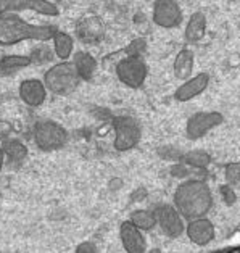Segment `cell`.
<instances>
[{
    "label": "cell",
    "mask_w": 240,
    "mask_h": 253,
    "mask_svg": "<svg viewBox=\"0 0 240 253\" xmlns=\"http://www.w3.org/2000/svg\"><path fill=\"white\" fill-rule=\"evenodd\" d=\"M210 84V75L208 73H199L192 78H189L187 81H184L179 87L174 92V98L177 102H189L195 98L197 95H200L201 92H205V89Z\"/></svg>",
    "instance_id": "cell-14"
},
{
    "label": "cell",
    "mask_w": 240,
    "mask_h": 253,
    "mask_svg": "<svg viewBox=\"0 0 240 253\" xmlns=\"http://www.w3.org/2000/svg\"><path fill=\"white\" fill-rule=\"evenodd\" d=\"M120 237L121 244L127 253H145L147 252V239L142 231L131 221H124L120 226Z\"/></svg>",
    "instance_id": "cell-13"
},
{
    "label": "cell",
    "mask_w": 240,
    "mask_h": 253,
    "mask_svg": "<svg viewBox=\"0 0 240 253\" xmlns=\"http://www.w3.org/2000/svg\"><path fill=\"white\" fill-rule=\"evenodd\" d=\"M145 39H135L131 42V45L127 47V53L129 55H135V57H140V53L145 50Z\"/></svg>",
    "instance_id": "cell-26"
},
{
    "label": "cell",
    "mask_w": 240,
    "mask_h": 253,
    "mask_svg": "<svg viewBox=\"0 0 240 253\" xmlns=\"http://www.w3.org/2000/svg\"><path fill=\"white\" fill-rule=\"evenodd\" d=\"M0 253H2V252H0Z\"/></svg>",
    "instance_id": "cell-30"
},
{
    "label": "cell",
    "mask_w": 240,
    "mask_h": 253,
    "mask_svg": "<svg viewBox=\"0 0 240 253\" xmlns=\"http://www.w3.org/2000/svg\"><path fill=\"white\" fill-rule=\"evenodd\" d=\"M181 162L186 166H189V168L205 169L211 163V157L203 150H190L187 153H182Z\"/></svg>",
    "instance_id": "cell-23"
},
{
    "label": "cell",
    "mask_w": 240,
    "mask_h": 253,
    "mask_svg": "<svg viewBox=\"0 0 240 253\" xmlns=\"http://www.w3.org/2000/svg\"><path fill=\"white\" fill-rule=\"evenodd\" d=\"M58 33L55 26H38L29 24L15 13L0 15V45H13L23 41L45 42L53 39Z\"/></svg>",
    "instance_id": "cell-2"
},
{
    "label": "cell",
    "mask_w": 240,
    "mask_h": 253,
    "mask_svg": "<svg viewBox=\"0 0 240 253\" xmlns=\"http://www.w3.org/2000/svg\"><path fill=\"white\" fill-rule=\"evenodd\" d=\"M173 205L186 219L203 218L213 208V194L208 184L201 179H189L177 186Z\"/></svg>",
    "instance_id": "cell-1"
},
{
    "label": "cell",
    "mask_w": 240,
    "mask_h": 253,
    "mask_svg": "<svg viewBox=\"0 0 240 253\" xmlns=\"http://www.w3.org/2000/svg\"><path fill=\"white\" fill-rule=\"evenodd\" d=\"M221 194H223V199H224V202L227 203V205H234V203H236V200H237L236 192H234L229 186L221 187Z\"/></svg>",
    "instance_id": "cell-27"
},
{
    "label": "cell",
    "mask_w": 240,
    "mask_h": 253,
    "mask_svg": "<svg viewBox=\"0 0 240 253\" xmlns=\"http://www.w3.org/2000/svg\"><path fill=\"white\" fill-rule=\"evenodd\" d=\"M73 63H75L76 70L79 73V76L84 81H90L92 78L95 75V70H97V60L92 57L90 53L87 52H78L75 55V60H73Z\"/></svg>",
    "instance_id": "cell-18"
},
{
    "label": "cell",
    "mask_w": 240,
    "mask_h": 253,
    "mask_svg": "<svg viewBox=\"0 0 240 253\" xmlns=\"http://www.w3.org/2000/svg\"><path fill=\"white\" fill-rule=\"evenodd\" d=\"M53 53H55V50H52L48 45L40 44V45H38L34 48L29 58H31L33 63H47V61L53 60Z\"/></svg>",
    "instance_id": "cell-24"
},
{
    "label": "cell",
    "mask_w": 240,
    "mask_h": 253,
    "mask_svg": "<svg viewBox=\"0 0 240 253\" xmlns=\"http://www.w3.org/2000/svg\"><path fill=\"white\" fill-rule=\"evenodd\" d=\"M226 181L229 186L240 182V163H229L226 166Z\"/></svg>",
    "instance_id": "cell-25"
},
{
    "label": "cell",
    "mask_w": 240,
    "mask_h": 253,
    "mask_svg": "<svg viewBox=\"0 0 240 253\" xmlns=\"http://www.w3.org/2000/svg\"><path fill=\"white\" fill-rule=\"evenodd\" d=\"M34 142L44 152L60 150L66 145L68 132L58 123L50 120H42L34 126Z\"/></svg>",
    "instance_id": "cell-4"
},
{
    "label": "cell",
    "mask_w": 240,
    "mask_h": 253,
    "mask_svg": "<svg viewBox=\"0 0 240 253\" xmlns=\"http://www.w3.org/2000/svg\"><path fill=\"white\" fill-rule=\"evenodd\" d=\"M3 162H5V153L2 150V147H0V171L3 168Z\"/></svg>",
    "instance_id": "cell-29"
},
{
    "label": "cell",
    "mask_w": 240,
    "mask_h": 253,
    "mask_svg": "<svg viewBox=\"0 0 240 253\" xmlns=\"http://www.w3.org/2000/svg\"><path fill=\"white\" fill-rule=\"evenodd\" d=\"M2 150L5 153V158H8V162L13 165H20L21 162H24V158L28 157L26 145L21 144V142L16 139L5 140L2 145Z\"/></svg>",
    "instance_id": "cell-20"
},
{
    "label": "cell",
    "mask_w": 240,
    "mask_h": 253,
    "mask_svg": "<svg viewBox=\"0 0 240 253\" xmlns=\"http://www.w3.org/2000/svg\"><path fill=\"white\" fill-rule=\"evenodd\" d=\"M223 121H224V116L221 115L219 112H200V113H195L187 120V126H186L187 137L190 140L201 139L203 135L210 132L213 127L219 126Z\"/></svg>",
    "instance_id": "cell-9"
},
{
    "label": "cell",
    "mask_w": 240,
    "mask_h": 253,
    "mask_svg": "<svg viewBox=\"0 0 240 253\" xmlns=\"http://www.w3.org/2000/svg\"><path fill=\"white\" fill-rule=\"evenodd\" d=\"M76 253H97V247L92 242H82L76 249Z\"/></svg>",
    "instance_id": "cell-28"
},
{
    "label": "cell",
    "mask_w": 240,
    "mask_h": 253,
    "mask_svg": "<svg viewBox=\"0 0 240 253\" xmlns=\"http://www.w3.org/2000/svg\"><path fill=\"white\" fill-rule=\"evenodd\" d=\"M157 223L161 232L168 237H179L186 232V218L179 213L174 205L171 203H160L155 208Z\"/></svg>",
    "instance_id": "cell-7"
},
{
    "label": "cell",
    "mask_w": 240,
    "mask_h": 253,
    "mask_svg": "<svg viewBox=\"0 0 240 253\" xmlns=\"http://www.w3.org/2000/svg\"><path fill=\"white\" fill-rule=\"evenodd\" d=\"M205 31H206V16L201 11H195L189 18V23L186 26V39L189 42H199L205 36Z\"/></svg>",
    "instance_id": "cell-17"
},
{
    "label": "cell",
    "mask_w": 240,
    "mask_h": 253,
    "mask_svg": "<svg viewBox=\"0 0 240 253\" xmlns=\"http://www.w3.org/2000/svg\"><path fill=\"white\" fill-rule=\"evenodd\" d=\"M115 129V149L118 152L132 150L140 140V127L139 123L131 116H116L113 118Z\"/></svg>",
    "instance_id": "cell-5"
},
{
    "label": "cell",
    "mask_w": 240,
    "mask_h": 253,
    "mask_svg": "<svg viewBox=\"0 0 240 253\" xmlns=\"http://www.w3.org/2000/svg\"><path fill=\"white\" fill-rule=\"evenodd\" d=\"M33 61L29 57H23V55H7L0 60V76H8L13 75L21 68L29 66Z\"/></svg>",
    "instance_id": "cell-21"
},
{
    "label": "cell",
    "mask_w": 240,
    "mask_h": 253,
    "mask_svg": "<svg viewBox=\"0 0 240 253\" xmlns=\"http://www.w3.org/2000/svg\"><path fill=\"white\" fill-rule=\"evenodd\" d=\"M20 97L29 107H39L45 102L47 87L39 79H26L20 85Z\"/></svg>",
    "instance_id": "cell-15"
},
{
    "label": "cell",
    "mask_w": 240,
    "mask_h": 253,
    "mask_svg": "<svg viewBox=\"0 0 240 253\" xmlns=\"http://www.w3.org/2000/svg\"><path fill=\"white\" fill-rule=\"evenodd\" d=\"M73 47H75V41H73L70 34L63 33V31H58V33L53 36V50L60 60L66 61L70 58L73 53Z\"/></svg>",
    "instance_id": "cell-22"
},
{
    "label": "cell",
    "mask_w": 240,
    "mask_h": 253,
    "mask_svg": "<svg viewBox=\"0 0 240 253\" xmlns=\"http://www.w3.org/2000/svg\"><path fill=\"white\" fill-rule=\"evenodd\" d=\"M147 65L144 60L135 55H127L126 58H122L118 65H116V76L118 79L126 84L131 89L142 87V84L147 79Z\"/></svg>",
    "instance_id": "cell-6"
},
{
    "label": "cell",
    "mask_w": 240,
    "mask_h": 253,
    "mask_svg": "<svg viewBox=\"0 0 240 253\" xmlns=\"http://www.w3.org/2000/svg\"><path fill=\"white\" fill-rule=\"evenodd\" d=\"M76 34L81 42L87 45L98 44L105 36V26L98 16H84L76 24Z\"/></svg>",
    "instance_id": "cell-12"
},
{
    "label": "cell",
    "mask_w": 240,
    "mask_h": 253,
    "mask_svg": "<svg viewBox=\"0 0 240 253\" xmlns=\"http://www.w3.org/2000/svg\"><path fill=\"white\" fill-rule=\"evenodd\" d=\"M153 21L160 28H176L182 23V11L177 0H155Z\"/></svg>",
    "instance_id": "cell-10"
},
{
    "label": "cell",
    "mask_w": 240,
    "mask_h": 253,
    "mask_svg": "<svg viewBox=\"0 0 240 253\" xmlns=\"http://www.w3.org/2000/svg\"><path fill=\"white\" fill-rule=\"evenodd\" d=\"M36 11L39 15L57 16L58 7L48 0H0V15L16 13V11Z\"/></svg>",
    "instance_id": "cell-8"
},
{
    "label": "cell",
    "mask_w": 240,
    "mask_h": 253,
    "mask_svg": "<svg viewBox=\"0 0 240 253\" xmlns=\"http://www.w3.org/2000/svg\"><path fill=\"white\" fill-rule=\"evenodd\" d=\"M79 81H81V76H79L75 63H70V61H61V63L52 66L44 76L45 87L57 95L71 94L78 87Z\"/></svg>",
    "instance_id": "cell-3"
},
{
    "label": "cell",
    "mask_w": 240,
    "mask_h": 253,
    "mask_svg": "<svg viewBox=\"0 0 240 253\" xmlns=\"http://www.w3.org/2000/svg\"><path fill=\"white\" fill-rule=\"evenodd\" d=\"M174 75L181 81H187L192 76L194 71V52L190 48H182V50L176 55L174 60Z\"/></svg>",
    "instance_id": "cell-16"
},
{
    "label": "cell",
    "mask_w": 240,
    "mask_h": 253,
    "mask_svg": "<svg viewBox=\"0 0 240 253\" xmlns=\"http://www.w3.org/2000/svg\"><path fill=\"white\" fill-rule=\"evenodd\" d=\"M129 221L137 226L140 231H152L158 226L155 210H149V208L135 210V211H132L131 216H129Z\"/></svg>",
    "instance_id": "cell-19"
},
{
    "label": "cell",
    "mask_w": 240,
    "mask_h": 253,
    "mask_svg": "<svg viewBox=\"0 0 240 253\" xmlns=\"http://www.w3.org/2000/svg\"><path fill=\"white\" fill-rule=\"evenodd\" d=\"M186 234L192 244L203 247L213 242L214 236H216V231H214V224L206 216H203V218L189 219V223L186 226Z\"/></svg>",
    "instance_id": "cell-11"
}]
</instances>
